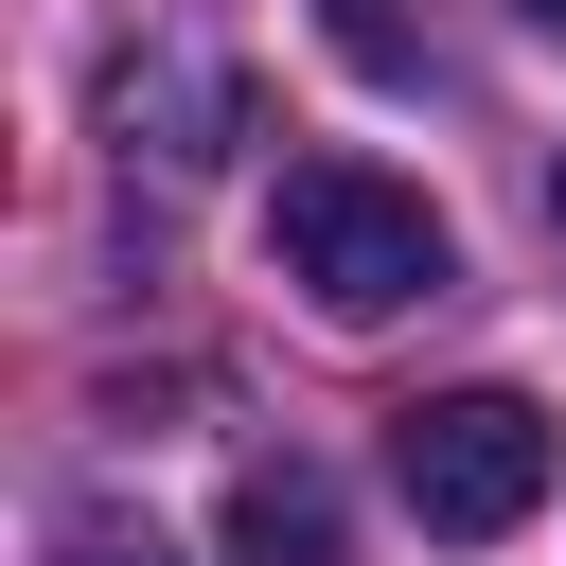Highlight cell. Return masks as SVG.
I'll use <instances>...</instances> for the list:
<instances>
[{"mask_svg":"<svg viewBox=\"0 0 566 566\" xmlns=\"http://www.w3.org/2000/svg\"><path fill=\"white\" fill-rule=\"evenodd\" d=\"M513 18H531V35H566V0H513Z\"/></svg>","mask_w":566,"mask_h":566,"instance_id":"obj_6","label":"cell"},{"mask_svg":"<svg viewBox=\"0 0 566 566\" xmlns=\"http://www.w3.org/2000/svg\"><path fill=\"white\" fill-rule=\"evenodd\" d=\"M548 230H566V177H548Z\"/></svg>","mask_w":566,"mask_h":566,"instance_id":"obj_7","label":"cell"},{"mask_svg":"<svg viewBox=\"0 0 566 566\" xmlns=\"http://www.w3.org/2000/svg\"><path fill=\"white\" fill-rule=\"evenodd\" d=\"M389 495H407L442 548L531 531V495H548V407H531V389H424V407H389Z\"/></svg>","mask_w":566,"mask_h":566,"instance_id":"obj_2","label":"cell"},{"mask_svg":"<svg viewBox=\"0 0 566 566\" xmlns=\"http://www.w3.org/2000/svg\"><path fill=\"white\" fill-rule=\"evenodd\" d=\"M106 124H124V159H159V177H195V159H230V124H248V88H230L212 53H124V71H106Z\"/></svg>","mask_w":566,"mask_h":566,"instance_id":"obj_3","label":"cell"},{"mask_svg":"<svg viewBox=\"0 0 566 566\" xmlns=\"http://www.w3.org/2000/svg\"><path fill=\"white\" fill-rule=\"evenodd\" d=\"M230 566H354L336 478H318V460H248V478H230Z\"/></svg>","mask_w":566,"mask_h":566,"instance_id":"obj_4","label":"cell"},{"mask_svg":"<svg viewBox=\"0 0 566 566\" xmlns=\"http://www.w3.org/2000/svg\"><path fill=\"white\" fill-rule=\"evenodd\" d=\"M265 265H283L318 318H407V301L460 283L442 212H424L389 159H283V195H265Z\"/></svg>","mask_w":566,"mask_h":566,"instance_id":"obj_1","label":"cell"},{"mask_svg":"<svg viewBox=\"0 0 566 566\" xmlns=\"http://www.w3.org/2000/svg\"><path fill=\"white\" fill-rule=\"evenodd\" d=\"M53 566H177V548H159V531H124V513H88V531H71Z\"/></svg>","mask_w":566,"mask_h":566,"instance_id":"obj_5","label":"cell"}]
</instances>
